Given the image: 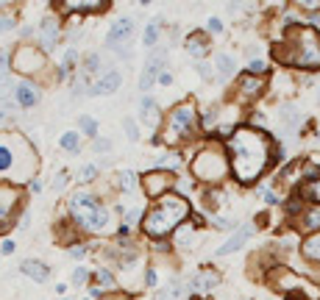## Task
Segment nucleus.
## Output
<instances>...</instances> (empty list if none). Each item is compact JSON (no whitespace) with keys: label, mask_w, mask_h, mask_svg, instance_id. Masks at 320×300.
Segmentation results:
<instances>
[{"label":"nucleus","mask_w":320,"mask_h":300,"mask_svg":"<svg viewBox=\"0 0 320 300\" xmlns=\"http://www.w3.org/2000/svg\"><path fill=\"white\" fill-rule=\"evenodd\" d=\"M100 295H103V292L98 289V286H92V289H89V298H100Z\"/></svg>","instance_id":"54"},{"label":"nucleus","mask_w":320,"mask_h":300,"mask_svg":"<svg viewBox=\"0 0 320 300\" xmlns=\"http://www.w3.org/2000/svg\"><path fill=\"white\" fill-rule=\"evenodd\" d=\"M309 23L315 28H320V11H315V14H309Z\"/></svg>","instance_id":"53"},{"label":"nucleus","mask_w":320,"mask_h":300,"mask_svg":"<svg viewBox=\"0 0 320 300\" xmlns=\"http://www.w3.org/2000/svg\"><path fill=\"white\" fill-rule=\"evenodd\" d=\"M95 153H106V150H112V142L109 139H95Z\"/></svg>","instance_id":"43"},{"label":"nucleus","mask_w":320,"mask_h":300,"mask_svg":"<svg viewBox=\"0 0 320 300\" xmlns=\"http://www.w3.org/2000/svg\"><path fill=\"white\" fill-rule=\"evenodd\" d=\"M67 208H70V217L73 223L81 228V231H89V233H100L109 228L112 223V211L106 203H100L89 189H75L67 200Z\"/></svg>","instance_id":"4"},{"label":"nucleus","mask_w":320,"mask_h":300,"mask_svg":"<svg viewBox=\"0 0 320 300\" xmlns=\"http://www.w3.org/2000/svg\"><path fill=\"white\" fill-rule=\"evenodd\" d=\"M98 175V167L95 164H84V167H81V172H78V178L81 181H92Z\"/></svg>","instance_id":"36"},{"label":"nucleus","mask_w":320,"mask_h":300,"mask_svg":"<svg viewBox=\"0 0 320 300\" xmlns=\"http://www.w3.org/2000/svg\"><path fill=\"white\" fill-rule=\"evenodd\" d=\"M14 67L20 69V72H36V69L45 67V59L36 53V47H31V45H23V47H17V53H14Z\"/></svg>","instance_id":"10"},{"label":"nucleus","mask_w":320,"mask_h":300,"mask_svg":"<svg viewBox=\"0 0 320 300\" xmlns=\"http://www.w3.org/2000/svg\"><path fill=\"white\" fill-rule=\"evenodd\" d=\"M178 298H181V281L173 278V281L167 283V289L159 295V300H178Z\"/></svg>","instance_id":"29"},{"label":"nucleus","mask_w":320,"mask_h":300,"mask_svg":"<svg viewBox=\"0 0 320 300\" xmlns=\"http://www.w3.org/2000/svg\"><path fill=\"white\" fill-rule=\"evenodd\" d=\"M59 145L64 147V150H70V153H75V150H81V134H78V131H67V134H61Z\"/></svg>","instance_id":"26"},{"label":"nucleus","mask_w":320,"mask_h":300,"mask_svg":"<svg viewBox=\"0 0 320 300\" xmlns=\"http://www.w3.org/2000/svg\"><path fill=\"white\" fill-rule=\"evenodd\" d=\"M120 84H123V75L117 72V69H103V75L89 86L87 94H92V97H98V94H114L117 89H120Z\"/></svg>","instance_id":"13"},{"label":"nucleus","mask_w":320,"mask_h":300,"mask_svg":"<svg viewBox=\"0 0 320 300\" xmlns=\"http://www.w3.org/2000/svg\"><path fill=\"white\" fill-rule=\"evenodd\" d=\"M309 195L320 203V175H318V181H312V184H309Z\"/></svg>","instance_id":"47"},{"label":"nucleus","mask_w":320,"mask_h":300,"mask_svg":"<svg viewBox=\"0 0 320 300\" xmlns=\"http://www.w3.org/2000/svg\"><path fill=\"white\" fill-rule=\"evenodd\" d=\"M98 283H100L103 289H114V286H117V281L112 278V273H109V270H98Z\"/></svg>","instance_id":"32"},{"label":"nucleus","mask_w":320,"mask_h":300,"mask_svg":"<svg viewBox=\"0 0 320 300\" xmlns=\"http://www.w3.org/2000/svg\"><path fill=\"white\" fill-rule=\"evenodd\" d=\"M106 3H100V0H64V6L61 9L64 11H100Z\"/></svg>","instance_id":"22"},{"label":"nucleus","mask_w":320,"mask_h":300,"mask_svg":"<svg viewBox=\"0 0 320 300\" xmlns=\"http://www.w3.org/2000/svg\"><path fill=\"white\" fill-rule=\"evenodd\" d=\"M87 278H89V273L84 270V267L73 270V283H78V286H81V283H87Z\"/></svg>","instance_id":"40"},{"label":"nucleus","mask_w":320,"mask_h":300,"mask_svg":"<svg viewBox=\"0 0 320 300\" xmlns=\"http://www.w3.org/2000/svg\"><path fill=\"white\" fill-rule=\"evenodd\" d=\"M14 100H17V106H23V109H31V106H36L42 100V92H39V86H36L34 81H17V86H14Z\"/></svg>","instance_id":"14"},{"label":"nucleus","mask_w":320,"mask_h":300,"mask_svg":"<svg viewBox=\"0 0 320 300\" xmlns=\"http://www.w3.org/2000/svg\"><path fill=\"white\" fill-rule=\"evenodd\" d=\"M14 17H0V34H9V31H14Z\"/></svg>","instance_id":"42"},{"label":"nucleus","mask_w":320,"mask_h":300,"mask_svg":"<svg viewBox=\"0 0 320 300\" xmlns=\"http://www.w3.org/2000/svg\"><path fill=\"white\" fill-rule=\"evenodd\" d=\"M217 283H220V275L215 270H200L198 275H192L190 289L192 292H209V289H215Z\"/></svg>","instance_id":"18"},{"label":"nucleus","mask_w":320,"mask_h":300,"mask_svg":"<svg viewBox=\"0 0 320 300\" xmlns=\"http://www.w3.org/2000/svg\"><path fill=\"white\" fill-rule=\"evenodd\" d=\"M198 75L203 78V81H212V67H209V64H198Z\"/></svg>","instance_id":"49"},{"label":"nucleus","mask_w":320,"mask_h":300,"mask_svg":"<svg viewBox=\"0 0 320 300\" xmlns=\"http://www.w3.org/2000/svg\"><path fill=\"white\" fill-rule=\"evenodd\" d=\"M123 131H125V137H128L131 142H137V139H139V128H137V122L128 120V117L123 120Z\"/></svg>","instance_id":"33"},{"label":"nucleus","mask_w":320,"mask_h":300,"mask_svg":"<svg viewBox=\"0 0 320 300\" xmlns=\"http://www.w3.org/2000/svg\"><path fill=\"white\" fill-rule=\"evenodd\" d=\"M217 228V231H228V228H231V223H228V220H225V217H215V223H212Z\"/></svg>","instance_id":"48"},{"label":"nucleus","mask_w":320,"mask_h":300,"mask_svg":"<svg viewBox=\"0 0 320 300\" xmlns=\"http://www.w3.org/2000/svg\"><path fill=\"white\" fill-rule=\"evenodd\" d=\"M273 56L281 64H293V67H320V36L309 28H301L290 34L284 45L273 47Z\"/></svg>","instance_id":"5"},{"label":"nucleus","mask_w":320,"mask_h":300,"mask_svg":"<svg viewBox=\"0 0 320 300\" xmlns=\"http://www.w3.org/2000/svg\"><path fill=\"white\" fill-rule=\"evenodd\" d=\"M265 69H268V64H265V61H262V59H253L251 64H248V75H262Z\"/></svg>","instance_id":"37"},{"label":"nucleus","mask_w":320,"mask_h":300,"mask_svg":"<svg viewBox=\"0 0 320 300\" xmlns=\"http://www.w3.org/2000/svg\"><path fill=\"white\" fill-rule=\"evenodd\" d=\"M117 186H120L125 195H131V192L137 189V172L134 170H120L117 172Z\"/></svg>","instance_id":"25"},{"label":"nucleus","mask_w":320,"mask_h":300,"mask_svg":"<svg viewBox=\"0 0 320 300\" xmlns=\"http://www.w3.org/2000/svg\"><path fill=\"white\" fill-rule=\"evenodd\" d=\"M298 228H301V231H315L318 233V228H320V206L303 208L301 217H298Z\"/></svg>","instance_id":"20"},{"label":"nucleus","mask_w":320,"mask_h":300,"mask_svg":"<svg viewBox=\"0 0 320 300\" xmlns=\"http://www.w3.org/2000/svg\"><path fill=\"white\" fill-rule=\"evenodd\" d=\"M73 61H75V47H70L67 56H64V61H61V67H59V78H61V81L70 75V67H73Z\"/></svg>","instance_id":"31"},{"label":"nucleus","mask_w":320,"mask_h":300,"mask_svg":"<svg viewBox=\"0 0 320 300\" xmlns=\"http://www.w3.org/2000/svg\"><path fill=\"white\" fill-rule=\"evenodd\" d=\"M187 214H190V203L181 195L170 192V195L159 197L153 206H150V211L142 217V231L150 239H165V236H170L181 225V220Z\"/></svg>","instance_id":"3"},{"label":"nucleus","mask_w":320,"mask_h":300,"mask_svg":"<svg viewBox=\"0 0 320 300\" xmlns=\"http://www.w3.org/2000/svg\"><path fill=\"white\" fill-rule=\"evenodd\" d=\"M53 186H56V189H64V186H67V170H59L56 175H53Z\"/></svg>","instance_id":"39"},{"label":"nucleus","mask_w":320,"mask_h":300,"mask_svg":"<svg viewBox=\"0 0 320 300\" xmlns=\"http://www.w3.org/2000/svg\"><path fill=\"white\" fill-rule=\"evenodd\" d=\"M70 256H73V258H84V256H87V248H84V245H73V248H70Z\"/></svg>","instance_id":"46"},{"label":"nucleus","mask_w":320,"mask_h":300,"mask_svg":"<svg viewBox=\"0 0 320 300\" xmlns=\"http://www.w3.org/2000/svg\"><path fill=\"white\" fill-rule=\"evenodd\" d=\"M36 172V153L28 145L25 137L20 134H0V178L9 184H23V181H34Z\"/></svg>","instance_id":"2"},{"label":"nucleus","mask_w":320,"mask_h":300,"mask_svg":"<svg viewBox=\"0 0 320 300\" xmlns=\"http://www.w3.org/2000/svg\"><path fill=\"white\" fill-rule=\"evenodd\" d=\"M9 61H11V53L9 50H0V75L9 72Z\"/></svg>","instance_id":"41"},{"label":"nucleus","mask_w":320,"mask_h":300,"mask_svg":"<svg viewBox=\"0 0 320 300\" xmlns=\"http://www.w3.org/2000/svg\"><path fill=\"white\" fill-rule=\"evenodd\" d=\"M173 184H175V178L167 170H162V167H156V170L142 175V189H145V195L150 197V200H159V197L170 195Z\"/></svg>","instance_id":"8"},{"label":"nucleus","mask_w":320,"mask_h":300,"mask_svg":"<svg viewBox=\"0 0 320 300\" xmlns=\"http://www.w3.org/2000/svg\"><path fill=\"white\" fill-rule=\"evenodd\" d=\"M11 117H14V103L3 100V103H0V122H9Z\"/></svg>","instance_id":"35"},{"label":"nucleus","mask_w":320,"mask_h":300,"mask_svg":"<svg viewBox=\"0 0 320 300\" xmlns=\"http://www.w3.org/2000/svg\"><path fill=\"white\" fill-rule=\"evenodd\" d=\"M217 125V114H215V109H212V112H206V117H203V128H215Z\"/></svg>","instance_id":"44"},{"label":"nucleus","mask_w":320,"mask_h":300,"mask_svg":"<svg viewBox=\"0 0 320 300\" xmlns=\"http://www.w3.org/2000/svg\"><path fill=\"white\" fill-rule=\"evenodd\" d=\"M145 283H148V286H156V273H153V270H148V273H145Z\"/></svg>","instance_id":"50"},{"label":"nucleus","mask_w":320,"mask_h":300,"mask_svg":"<svg viewBox=\"0 0 320 300\" xmlns=\"http://www.w3.org/2000/svg\"><path fill=\"white\" fill-rule=\"evenodd\" d=\"M231 172L240 184H253L273 162V142L256 128H237L228 137Z\"/></svg>","instance_id":"1"},{"label":"nucleus","mask_w":320,"mask_h":300,"mask_svg":"<svg viewBox=\"0 0 320 300\" xmlns=\"http://www.w3.org/2000/svg\"><path fill=\"white\" fill-rule=\"evenodd\" d=\"M139 117H142V120H153L156 117V103H153V97H142V100H139Z\"/></svg>","instance_id":"28"},{"label":"nucleus","mask_w":320,"mask_h":300,"mask_svg":"<svg viewBox=\"0 0 320 300\" xmlns=\"http://www.w3.org/2000/svg\"><path fill=\"white\" fill-rule=\"evenodd\" d=\"M59 17H53V14H48V17L42 20V25H39V34H36V39H39V47L42 50H53L56 45H59Z\"/></svg>","instance_id":"12"},{"label":"nucleus","mask_w":320,"mask_h":300,"mask_svg":"<svg viewBox=\"0 0 320 300\" xmlns=\"http://www.w3.org/2000/svg\"><path fill=\"white\" fill-rule=\"evenodd\" d=\"M28 186H31V192H36V195H39V192H42V181H39V178H34L31 184H28Z\"/></svg>","instance_id":"51"},{"label":"nucleus","mask_w":320,"mask_h":300,"mask_svg":"<svg viewBox=\"0 0 320 300\" xmlns=\"http://www.w3.org/2000/svg\"><path fill=\"white\" fill-rule=\"evenodd\" d=\"M187 53H190L192 59H203L209 53V36L206 34H200V31H195V34L187 36Z\"/></svg>","instance_id":"19"},{"label":"nucleus","mask_w":320,"mask_h":300,"mask_svg":"<svg viewBox=\"0 0 320 300\" xmlns=\"http://www.w3.org/2000/svg\"><path fill=\"white\" fill-rule=\"evenodd\" d=\"M192 175L198 181H203V184H220V181L228 175V162H225V156H223V150L217 145H209V147H203L195 159H192Z\"/></svg>","instance_id":"7"},{"label":"nucleus","mask_w":320,"mask_h":300,"mask_svg":"<svg viewBox=\"0 0 320 300\" xmlns=\"http://www.w3.org/2000/svg\"><path fill=\"white\" fill-rule=\"evenodd\" d=\"M14 81H11V75L9 72H6V75H0V103H3V100H9V94L14 92Z\"/></svg>","instance_id":"30"},{"label":"nucleus","mask_w":320,"mask_h":300,"mask_svg":"<svg viewBox=\"0 0 320 300\" xmlns=\"http://www.w3.org/2000/svg\"><path fill=\"white\" fill-rule=\"evenodd\" d=\"M278 125L284 134H295V131L301 128V112H298V106L295 103H284L278 109Z\"/></svg>","instance_id":"15"},{"label":"nucleus","mask_w":320,"mask_h":300,"mask_svg":"<svg viewBox=\"0 0 320 300\" xmlns=\"http://www.w3.org/2000/svg\"><path fill=\"white\" fill-rule=\"evenodd\" d=\"M301 253L309 258V261H318V264H320V233H312V236L303 239Z\"/></svg>","instance_id":"24"},{"label":"nucleus","mask_w":320,"mask_h":300,"mask_svg":"<svg viewBox=\"0 0 320 300\" xmlns=\"http://www.w3.org/2000/svg\"><path fill=\"white\" fill-rule=\"evenodd\" d=\"M159 23H162V20L156 17V20H150V23L145 25V34H142L145 47H156V42H159Z\"/></svg>","instance_id":"27"},{"label":"nucleus","mask_w":320,"mask_h":300,"mask_svg":"<svg viewBox=\"0 0 320 300\" xmlns=\"http://www.w3.org/2000/svg\"><path fill=\"white\" fill-rule=\"evenodd\" d=\"M206 25H209V31H212V34H220V31H223V23H220L217 17H209Z\"/></svg>","instance_id":"45"},{"label":"nucleus","mask_w":320,"mask_h":300,"mask_svg":"<svg viewBox=\"0 0 320 300\" xmlns=\"http://www.w3.org/2000/svg\"><path fill=\"white\" fill-rule=\"evenodd\" d=\"M131 36H134V20L123 17L109 28V34H106V47H114L120 56H131V50H128Z\"/></svg>","instance_id":"9"},{"label":"nucleus","mask_w":320,"mask_h":300,"mask_svg":"<svg viewBox=\"0 0 320 300\" xmlns=\"http://www.w3.org/2000/svg\"><path fill=\"white\" fill-rule=\"evenodd\" d=\"M195 128H198V109L192 100H181L170 109L162 134H165V142L178 145V142H187L195 137Z\"/></svg>","instance_id":"6"},{"label":"nucleus","mask_w":320,"mask_h":300,"mask_svg":"<svg viewBox=\"0 0 320 300\" xmlns=\"http://www.w3.org/2000/svg\"><path fill=\"white\" fill-rule=\"evenodd\" d=\"M215 69H217V75L225 81V78H231V75H234L237 64H234V59L228 56V53H217V56H215Z\"/></svg>","instance_id":"23"},{"label":"nucleus","mask_w":320,"mask_h":300,"mask_svg":"<svg viewBox=\"0 0 320 300\" xmlns=\"http://www.w3.org/2000/svg\"><path fill=\"white\" fill-rule=\"evenodd\" d=\"M159 84L170 86V84H173V75H170V72H162V75H159Z\"/></svg>","instance_id":"52"},{"label":"nucleus","mask_w":320,"mask_h":300,"mask_svg":"<svg viewBox=\"0 0 320 300\" xmlns=\"http://www.w3.org/2000/svg\"><path fill=\"white\" fill-rule=\"evenodd\" d=\"M20 273L25 275V278H31V281H36V283H45L48 278H50V270H48V264L36 261V258H25V261L20 264Z\"/></svg>","instance_id":"17"},{"label":"nucleus","mask_w":320,"mask_h":300,"mask_svg":"<svg viewBox=\"0 0 320 300\" xmlns=\"http://www.w3.org/2000/svg\"><path fill=\"white\" fill-rule=\"evenodd\" d=\"M240 89H243L245 97H256L265 89V81H262V75H243L240 78Z\"/></svg>","instance_id":"21"},{"label":"nucleus","mask_w":320,"mask_h":300,"mask_svg":"<svg viewBox=\"0 0 320 300\" xmlns=\"http://www.w3.org/2000/svg\"><path fill=\"white\" fill-rule=\"evenodd\" d=\"M81 131L87 134V137H95L98 134V122L92 117H81Z\"/></svg>","instance_id":"34"},{"label":"nucleus","mask_w":320,"mask_h":300,"mask_svg":"<svg viewBox=\"0 0 320 300\" xmlns=\"http://www.w3.org/2000/svg\"><path fill=\"white\" fill-rule=\"evenodd\" d=\"M14 250H17V242H14V239H3V242H0V256H11Z\"/></svg>","instance_id":"38"},{"label":"nucleus","mask_w":320,"mask_h":300,"mask_svg":"<svg viewBox=\"0 0 320 300\" xmlns=\"http://www.w3.org/2000/svg\"><path fill=\"white\" fill-rule=\"evenodd\" d=\"M251 236H253V228H251V225H243L240 231L231 233V236L223 242V248H217V256H231V253H237V250L243 248Z\"/></svg>","instance_id":"16"},{"label":"nucleus","mask_w":320,"mask_h":300,"mask_svg":"<svg viewBox=\"0 0 320 300\" xmlns=\"http://www.w3.org/2000/svg\"><path fill=\"white\" fill-rule=\"evenodd\" d=\"M20 203V192L14 184L9 181H0V223H6L11 214H14V208Z\"/></svg>","instance_id":"11"}]
</instances>
